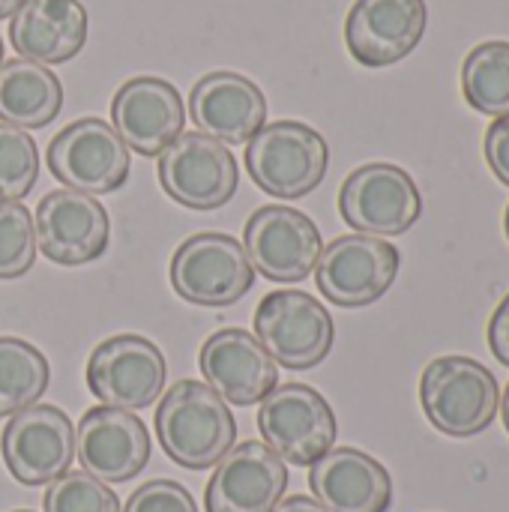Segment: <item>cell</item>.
I'll return each instance as SVG.
<instances>
[{"label":"cell","mask_w":509,"mask_h":512,"mask_svg":"<svg viewBox=\"0 0 509 512\" xmlns=\"http://www.w3.org/2000/svg\"><path fill=\"white\" fill-rule=\"evenodd\" d=\"M153 423L165 456L186 471L216 468L237 441V420L228 402L192 378L171 384Z\"/></svg>","instance_id":"obj_1"},{"label":"cell","mask_w":509,"mask_h":512,"mask_svg":"<svg viewBox=\"0 0 509 512\" xmlns=\"http://www.w3.org/2000/svg\"><path fill=\"white\" fill-rule=\"evenodd\" d=\"M420 405L429 423L450 438L486 432L501 411L498 378L471 357H438L423 369Z\"/></svg>","instance_id":"obj_2"},{"label":"cell","mask_w":509,"mask_h":512,"mask_svg":"<svg viewBox=\"0 0 509 512\" xmlns=\"http://www.w3.org/2000/svg\"><path fill=\"white\" fill-rule=\"evenodd\" d=\"M330 147L324 135L300 120L264 123L246 144V171L258 189L273 198H303L327 174Z\"/></svg>","instance_id":"obj_3"},{"label":"cell","mask_w":509,"mask_h":512,"mask_svg":"<svg viewBox=\"0 0 509 512\" xmlns=\"http://www.w3.org/2000/svg\"><path fill=\"white\" fill-rule=\"evenodd\" d=\"M168 279L180 300L207 309H225L252 291L255 267L237 237L201 231L177 246Z\"/></svg>","instance_id":"obj_4"},{"label":"cell","mask_w":509,"mask_h":512,"mask_svg":"<svg viewBox=\"0 0 509 512\" xmlns=\"http://www.w3.org/2000/svg\"><path fill=\"white\" fill-rule=\"evenodd\" d=\"M255 339L291 372L315 369L336 342L333 315L306 291L282 288L267 294L255 309Z\"/></svg>","instance_id":"obj_5"},{"label":"cell","mask_w":509,"mask_h":512,"mask_svg":"<svg viewBox=\"0 0 509 512\" xmlns=\"http://www.w3.org/2000/svg\"><path fill=\"white\" fill-rule=\"evenodd\" d=\"M264 444L297 468H312L336 444V414L309 384H279L258 408Z\"/></svg>","instance_id":"obj_6"},{"label":"cell","mask_w":509,"mask_h":512,"mask_svg":"<svg viewBox=\"0 0 509 512\" xmlns=\"http://www.w3.org/2000/svg\"><path fill=\"white\" fill-rule=\"evenodd\" d=\"M159 183L171 201L189 210H219L240 186V168L228 144L204 135L183 132L159 153Z\"/></svg>","instance_id":"obj_7"},{"label":"cell","mask_w":509,"mask_h":512,"mask_svg":"<svg viewBox=\"0 0 509 512\" xmlns=\"http://www.w3.org/2000/svg\"><path fill=\"white\" fill-rule=\"evenodd\" d=\"M339 213L357 234L399 237L417 225L423 195L414 177L393 162L354 168L339 189Z\"/></svg>","instance_id":"obj_8"},{"label":"cell","mask_w":509,"mask_h":512,"mask_svg":"<svg viewBox=\"0 0 509 512\" xmlns=\"http://www.w3.org/2000/svg\"><path fill=\"white\" fill-rule=\"evenodd\" d=\"M399 264L402 255L390 240L372 234H342L321 252L315 282L333 306L363 309L393 288Z\"/></svg>","instance_id":"obj_9"},{"label":"cell","mask_w":509,"mask_h":512,"mask_svg":"<svg viewBox=\"0 0 509 512\" xmlns=\"http://www.w3.org/2000/svg\"><path fill=\"white\" fill-rule=\"evenodd\" d=\"M45 159L66 189L93 198L117 192L129 180V147L99 117H81L63 126L51 138Z\"/></svg>","instance_id":"obj_10"},{"label":"cell","mask_w":509,"mask_h":512,"mask_svg":"<svg viewBox=\"0 0 509 512\" xmlns=\"http://www.w3.org/2000/svg\"><path fill=\"white\" fill-rule=\"evenodd\" d=\"M84 375L90 393L102 405L120 411H141L162 396L168 381V363L147 336L117 333L90 351Z\"/></svg>","instance_id":"obj_11"},{"label":"cell","mask_w":509,"mask_h":512,"mask_svg":"<svg viewBox=\"0 0 509 512\" xmlns=\"http://www.w3.org/2000/svg\"><path fill=\"white\" fill-rule=\"evenodd\" d=\"M243 249L264 279L291 285L315 273L324 240L306 213L285 204H267L249 216Z\"/></svg>","instance_id":"obj_12"},{"label":"cell","mask_w":509,"mask_h":512,"mask_svg":"<svg viewBox=\"0 0 509 512\" xmlns=\"http://www.w3.org/2000/svg\"><path fill=\"white\" fill-rule=\"evenodd\" d=\"M0 453L21 486H48L72 468L75 426L54 405H30L3 426Z\"/></svg>","instance_id":"obj_13"},{"label":"cell","mask_w":509,"mask_h":512,"mask_svg":"<svg viewBox=\"0 0 509 512\" xmlns=\"http://www.w3.org/2000/svg\"><path fill=\"white\" fill-rule=\"evenodd\" d=\"M33 228L36 249L60 267H81L102 258L111 237L108 210L99 198L75 189L48 192L33 213Z\"/></svg>","instance_id":"obj_14"},{"label":"cell","mask_w":509,"mask_h":512,"mask_svg":"<svg viewBox=\"0 0 509 512\" xmlns=\"http://www.w3.org/2000/svg\"><path fill=\"white\" fill-rule=\"evenodd\" d=\"M147 426L120 408H90L75 429V456L81 471L99 483L135 480L150 462Z\"/></svg>","instance_id":"obj_15"},{"label":"cell","mask_w":509,"mask_h":512,"mask_svg":"<svg viewBox=\"0 0 509 512\" xmlns=\"http://www.w3.org/2000/svg\"><path fill=\"white\" fill-rule=\"evenodd\" d=\"M198 366L204 384L237 408L261 405L279 387L276 360L252 333L240 327H225L207 336L198 354Z\"/></svg>","instance_id":"obj_16"},{"label":"cell","mask_w":509,"mask_h":512,"mask_svg":"<svg viewBox=\"0 0 509 512\" xmlns=\"http://www.w3.org/2000/svg\"><path fill=\"white\" fill-rule=\"evenodd\" d=\"M429 24L426 0H354L345 18V45L369 69L405 60Z\"/></svg>","instance_id":"obj_17"},{"label":"cell","mask_w":509,"mask_h":512,"mask_svg":"<svg viewBox=\"0 0 509 512\" xmlns=\"http://www.w3.org/2000/svg\"><path fill=\"white\" fill-rule=\"evenodd\" d=\"M114 132L138 156H159L183 135L186 108L180 90L156 75H138L117 87L111 99Z\"/></svg>","instance_id":"obj_18"},{"label":"cell","mask_w":509,"mask_h":512,"mask_svg":"<svg viewBox=\"0 0 509 512\" xmlns=\"http://www.w3.org/2000/svg\"><path fill=\"white\" fill-rule=\"evenodd\" d=\"M285 489V462L264 441H243L219 459L204 504L207 512H273Z\"/></svg>","instance_id":"obj_19"},{"label":"cell","mask_w":509,"mask_h":512,"mask_svg":"<svg viewBox=\"0 0 509 512\" xmlns=\"http://www.w3.org/2000/svg\"><path fill=\"white\" fill-rule=\"evenodd\" d=\"M189 117L198 132L222 144H249L267 123V96L240 72H207L189 93Z\"/></svg>","instance_id":"obj_20"},{"label":"cell","mask_w":509,"mask_h":512,"mask_svg":"<svg viewBox=\"0 0 509 512\" xmlns=\"http://www.w3.org/2000/svg\"><path fill=\"white\" fill-rule=\"evenodd\" d=\"M309 489L327 512H387L393 504L390 471L354 447L321 456L309 471Z\"/></svg>","instance_id":"obj_21"},{"label":"cell","mask_w":509,"mask_h":512,"mask_svg":"<svg viewBox=\"0 0 509 512\" xmlns=\"http://www.w3.org/2000/svg\"><path fill=\"white\" fill-rule=\"evenodd\" d=\"M9 42L24 60L66 63L87 42V9L81 0H27L9 21Z\"/></svg>","instance_id":"obj_22"},{"label":"cell","mask_w":509,"mask_h":512,"mask_svg":"<svg viewBox=\"0 0 509 512\" xmlns=\"http://www.w3.org/2000/svg\"><path fill=\"white\" fill-rule=\"evenodd\" d=\"M63 108L60 78L33 60L12 57L0 63V123L42 129Z\"/></svg>","instance_id":"obj_23"},{"label":"cell","mask_w":509,"mask_h":512,"mask_svg":"<svg viewBox=\"0 0 509 512\" xmlns=\"http://www.w3.org/2000/svg\"><path fill=\"white\" fill-rule=\"evenodd\" d=\"M51 384V363L18 336H0V417L36 405Z\"/></svg>","instance_id":"obj_24"},{"label":"cell","mask_w":509,"mask_h":512,"mask_svg":"<svg viewBox=\"0 0 509 512\" xmlns=\"http://www.w3.org/2000/svg\"><path fill=\"white\" fill-rule=\"evenodd\" d=\"M462 93L471 108L489 117L509 114V42L492 39L477 48L462 63Z\"/></svg>","instance_id":"obj_25"},{"label":"cell","mask_w":509,"mask_h":512,"mask_svg":"<svg viewBox=\"0 0 509 512\" xmlns=\"http://www.w3.org/2000/svg\"><path fill=\"white\" fill-rule=\"evenodd\" d=\"M39 150L27 129L0 123V201H21L36 186Z\"/></svg>","instance_id":"obj_26"},{"label":"cell","mask_w":509,"mask_h":512,"mask_svg":"<svg viewBox=\"0 0 509 512\" xmlns=\"http://www.w3.org/2000/svg\"><path fill=\"white\" fill-rule=\"evenodd\" d=\"M33 213L21 201H0V279H21L36 264Z\"/></svg>","instance_id":"obj_27"},{"label":"cell","mask_w":509,"mask_h":512,"mask_svg":"<svg viewBox=\"0 0 509 512\" xmlns=\"http://www.w3.org/2000/svg\"><path fill=\"white\" fill-rule=\"evenodd\" d=\"M45 512H120V498L84 471H66L48 483L42 498Z\"/></svg>","instance_id":"obj_28"},{"label":"cell","mask_w":509,"mask_h":512,"mask_svg":"<svg viewBox=\"0 0 509 512\" xmlns=\"http://www.w3.org/2000/svg\"><path fill=\"white\" fill-rule=\"evenodd\" d=\"M123 512H198V507L186 486L174 480H150L129 495Z\"/></svg>","instance_id":"obj_29"},{"label":"cell","mask_w":509,"mask_h":512,"mask_svg":"<svg viewBox=\"0 0 509 512\" xmlns=\"http://www.w3.org/2000/svg\"><path fill=\"white\" fill-rule=\"evenodd\" d=\"M486 162L495 171V177L509 186V114L498 117L486 132Z\"/></svg>","instance_id":"obj_30"},{"label":"cell","mask_w":509,"mask_h":512,"mask_svg":"<svg viewBox=\"0 0 509 512\" xmlns=\"http://www.w3.org/2000/svg\"><path fill=\"white\" fill-rule=\"evenodd\" d=\"M489 348L509 369V294L498 303V309L489 321Z\"/></svg>","instance_id":"obj_31"},{"label":"cell","mask_w":509,"mask_h":512,"mask_svg":"<svg viewBox=\"0 0 509 512\" xmlns=\"http://www.w3.org/2000/svg\"><path fill=\"white\" fill-rule=\"evenodd\" d=\"M273 512H327L315 498H306V495H291V498H282Z\"/></svg>","instance_id":"obj_32"},{"label":"cell","mask_w":509,"mask_h":512,"mask_svg":"<svg viewBox=\"0 0 509 512\" xmlns=\"http://www.w3.org/2000/svg\"><path fill=\"white\" fill-rule=\"evenodd\" d=\"M24 3H27V0H0V21H3V18H12Z\"/></svg>","instance_id":"obj_33"},{"label":"cell","mask_w":509,"mask_h":512,"mask_svg":"<svg viewBox=\"0 0 509 512\" xmlns=\"http://www.w3.org/2000/svg\"><path fill=\"white\" fill-rule=\"evenodd\" d=\"M501 417H504V426H507L509 432V384L507 390H504V399H501Z\"/></svg>","instance_id":"obj_34"},{"label":"cell","mask_w":509,"mask_h":512,"mask_svg":"<svg viewBox=\"0 0 509 512\" xmlns=\"http://www.w3.org/2000/svg\"><path fill=\"white\" fill-rule=\"evenodd\" d=\"M504 231H507V240H509V204H507V213H504Z\"/></svg>","instance_id":"obj_35"},{"label":"cell","mask_w":509,"mask_h":512,"mask_svg":"<svg viewBox=\"0 0 509 512\" xmlns=\"http://www.w3.org/2000/svg\"><path fill=\"white\" fill-rule=\"evenodd\" d=\"M0 63H3V39H0Z\"/></svg>","instance_id":"obj_36"},{"label":"cell","mask_w":509,"mask_h":512,"mask_svg":"<svg viewBox=\"0 0 509 512\" xmlns=\"http://www.w3.org/2000/svg\"><path fill=\"white\" fill-rule=\"evenodd\" d=\"M12 512H30V510H12Z\"/></svg>","instance_id":"obj_37"}]
</instances>
